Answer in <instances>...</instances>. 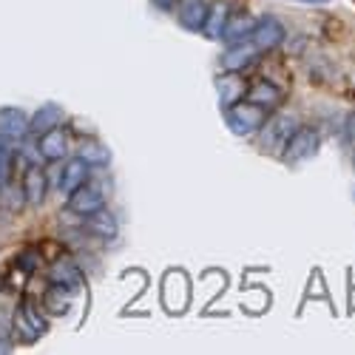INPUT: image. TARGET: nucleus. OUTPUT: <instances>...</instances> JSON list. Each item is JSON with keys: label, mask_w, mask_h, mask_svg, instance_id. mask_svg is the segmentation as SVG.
Listing matches in <instances>:
<instances>
[{"label": "nucleus", "mask_w": 355, "mask_h": 355, "mask_svg": "<svg viewBox=\"0 0 355 355\" xmlns=\"http://www.w3.org/2000/svg\"><path fill=\"white\" fill-rule=\"evenodd\" d=\"M268 120H270V108H264L248 97L233 103L230 108H225V123H227L233 137H250V134L261 131Z\"/></svg>", "instance_id": "nucleus-1"}, {"label": "nucleus", "mask_w": 355, "mask_h": 355, "mask_svg": "<svg viewBox=\"0 0 355 355\" xmlns=\"http://www.w3.org/2000/svg\"><path fill=\"white\" fill-rule=\"evenodd\" d=\"M318 148H321L318 131L299 125V128H295V131L287 137V142L282 145V159H284L287 165H302V162H307V159H313V157L318 154Z\"/></svg>", "instance_id": "nucleus-2"}, {"label": "nucleus", "mask_w": 355, "mask_h": 355, "mask_svg": "<svg viewBox=\"0 0 355 355\" xmlns=\"http://www.w3.org/2000/svg\"><path fill=\"white\" fill-rule=\"evenodd\" d=\"M287 40V28L276 15H264L253 23V32H250V43L259 49V54H268L282 49Z\"/></svg>", "instance_id": "nucleus-3"}, {"label": "nucleus", "mask_w": 355, "mask_h": 355, "mask_svg": "<svg viewBox=\"0 0 355 355\" xmlns=\"http://www.w3.org/2000/svg\"><path fill=\"white\" fill-rule=\"evenodd\" d=\"M191 302V284L188 276L182 270H171L162 279V304L168 307V313L180 315Z\"/></svg>", "instance_id": "nucleus-4"}, {"label": "nucleus", "mask_w": 355, "mask_h": 355, "mask_svg": "<svg viewBox=\"0 0 355 355\" xmlns=\"http://www.w3.org/2000/svg\"><path fill=\"white\" fill-rule=\"evenodd\" d=\"M259 57H261L259 49L248 37V40L227 43L225 51L219 54V66H222V71H245V69H250L259 60Z\"/></svg>", "instance_id": "nucleus-5"}, {"label": "nucleus", "mask_w": 355, "mask_h": 355, "mask_svg": "<svg viewBox=\"0 0 355 355\" xmlns=\"http://www.w3.org/2000/svg\"><path fill=\"white\" fill-rule=\"evenodd\" d=\"M15 330H17V333H26L28 341H35L37 336H43V333L49 330V318L37 310V304L28 299V295L17 304V313H15Z\"/></svg>", "instance_id": "nucleus-6"}, {"label": "nucleus", "mask_w": 355, "mask_h": 355, "mask_svg": "<svg viewBox=\"0 0 355 355\" xmlns=\"http://www.w3.org/2000/svg\"><path fill=\"white\" fill-rule=\"evenodd\" d=\"M100 208H105V196H103V191H97L94 185L83 182L80 188H74V191L69 193V214H74V216H80V219L97 214Z\"/></svg>", "instance_id": "nucleus-7"}, {"label": "nucleus", "mask_w": 355, "mask_h": 355, "mask_svg": "<svg viewBox=\"0 0 355 355\" xmlns=\"http://www.w3.org/2000/svg\"><path fill=\"white\" fill-rule=\"evenodd\" d=\"M214 83H216V94H219L222 111L230 108L233 103L245 100V94H248V80L242 77V71H222Z\"/></svg>", "instance_id": "nucleus-8"}, {"label": "nucleus", "mask_w": 355, "mask_h": 355, "mask_svg": "<svg viewBox=\"0 0 355 355\" xmlns=\"http://www.w3.org/2000/svg\"><path fill=\"white\" fill-rule=\"evenodd\" d=\"M37 151H40V157H43L46 162H60V159H66V157H69V134H66V128L54 125V128H49L46 134H40V137H37Z\"/></svg>", "instance_id": "nucleus-9"}, {"label": "nucleus", "mask_w": 355, "mask_h": 355, "mask_svg": "<svg viewBox=\"0 0 355 355\" xmlns=\"http://www.w3.org/2000/svg\"><path fill=\"white\" fill-rule=\"evenodd\" d=\"M230 12H233L230 0H211L208 15H205V23H202V35L208 40H222V28H225Z\"/></svg>", "instance_id": "nucleus-10"}, {"label": "nucleus", "mask_w": 355, "mask_h": 355, "mask_svg": "<svg viewBox=\"0 0 355 355\" xmlns=\"http://www.w3.org/2000/svg\"><path fill=\"white\" fill-rule=\"evenodd\" d=\"M253 23H256V17H253L250 12H245V9H233L230 17H227V23H225V28H222V40H225V43L248 40L250 32H253Z\"/></svg>", "instance_id": "nucleus-11"}, {"label": "nucleus", "mask_w": 355, "mask_h": 355, "mask_svg": "<svg viewBox=\"0 0 355 355\" xmlns=\"http://www.w3.org/2000/svg\"><path fill=\"white\" fill-rule=\"evenodd\" d=\"M20 191H23V196L32 205H40L46 199V193H49V176H46V171L40 165H28L26 173H23V188Z\"/></svg>", "instance_id": "nucleus-12"}, {"label": "nucleus", "mask_w": 355, "mask_h": 355, "mask_svg": "<svg viewBox=\"0 0 355 355\" xmlns=\"http://www.w3.org/2000/svg\"><path fill=\"white\" fill-rule=\"evenodd\" d=\"M63 108L57 105V103H46V105H40L32 116H28V134L32 137H40V134H46L49 128H54V125H60L63 123Z\"/></svg>", "instance_id": "nucleus-13"}, {"label": "nucleus", "mask_w": 355, "mask_h": 355, "mask_svg": "<svg viewBox=\"0 0 355 355\" xmlns=\"http://www.w3.org/2000/svg\"><path fill=\"white\" fill-rule=\"evenodd\" d=\"M28 134V116L15 108V105H3L0 108V137L6 139H23Z\"/></svg>", "instance_id": "nucleus-14"}, {"label": "nucleus", "mask_w": 355, "mask_h": 355, "mask_svg": "<svg viewBox=\"0 0 355 355\" xmlns=\"http://www.w3.org/2000/svg\"><path fill=\"white\" fill-rule=\"evenodd\" d=\"M176 15H180V26L185 32H202L205 15H208V0H180Z\"/></svg>", "instance_id": "nucleus-15"}, {"label": "nucleus", "mask_w": 355, "mask_h": 355, "mask_svg": "<svg viewBox=\"0 0 355 355\" xmlns=\"http://www.w3.org/2000/svg\"><path fill=\"white\" fill-rule=\"evenodd\" d=\"M83 227H85V233H92L94 239H116V233H120L116 216H114V214H108L105 208H100V211H97V214H92V216H85Z\"/></svg>", "instance_id": "nucleus-16"}, {"label": "nucleus", "mask_w": 355, "mask_h": 355, "mask_svg": "<svg viewBox=\"0 0 355 355\" xmlns=\"http://www.w3.org/2000/svg\"><path fill=\"white\" fill-rule=\"evenodd\" d=\"M245 97L273 111L282 103V88L276 83H270V80H256V83H248V94Z\"/></svg>", "instance_id": "nucleus-17"}, {"label": "nucleus", "mask_w": 355, "mask_h": 355, "mask_svg": "<svg viewBox=\"0 0 355 355\" xmlns=\"http://www.w3.org/2000/svg\"><path fill=\"white\" fill-rule=\"evenodd\" d=\"M88 168L80 157H71V159H66V165H63V171H60V180H57V185H60V191L63 193H71L74 188H80L83 182H88Z\"/></svg>", "instance_id": "nucleus-18"}, {"label": "nucleus", "mask_w": 355, "mask_h": 355, "mask_svg": "<svg viewBox=\"0 0 355 355\" xmlns=\"http://www.w3.org/2000/svg\"><path fill=\"white\" fill-rule=\"evenodd\" d=\"M71 295H74V293H71L69 287L51 282L49 290H46V295H43V310L51 313V315H66L69 307H71Z\"/></svg>", "instance_id": "nucleus-19"}, {"label": "nucleus", "mask_w": 355, "mask_h": 355, "mask_svg": "<svg viewBox=\"0 0 355 355\" xmlns=\"http://www.w3.org/2000/svg\"><path fill=\"white\" fill-rule=\"evenodd\" d=\"M77 157H80L88 168H105V165L111 162L108 148H105L100 139H94V137H88V139H83V142H80Z\"/></svg>", "instance_id": "nucleus-20"}, {"label": "nucleus", "mask_w": 355, "mask_h": 355, "mask_svg": "<svg viewBox=\"0 0 355 355\" xmlns=\"http://www.w3.org/2000/svg\"><path fill=\"white\" fill-rule=\"evenodd\" d=\"M49 282L63 284V287H69L71 293L83 290V273H80L77 264H71V261H54L51 270H49Z\"/></svg>", "instance_id": "nucleus-21"}, {"label": "nucleus", "mask_w": 355, "mask_h": 355, "mask_svg": "<svg viewBox=\"0 0 355 355\" xmlns=\"http://www.w3.org/2000/svg\"><path fill=\"white\" fill-rule=\"evenodd\" d=\"M12 165H15V148L12 139L0 137V188H6L12 182Z\"/></svg>", "instance_id": "nucleus-22"}, {"label": "nucleus", "mask_w": 355, "mask_h": 355, "mask_svg": "<svg viewBox=\"0 0 355 355\" xmlns=\"http://www.w3.org/2000/svg\"><path fill=\"white\" fill-rule=\"evenodd\" d=\"M264 128H268V123H264ZM295 128H299V123H295L293 116H287V114H284V116H276L268 131H270V137H273L279 145H284V142H287V137H290Z\"/></svg>", "instance_id": "nucleus-23"}, {"label": "nucleus", "mask_w": 355, "mask_h": 355, "mask_svg": "<svg viewBox=\"0 0 355 355\" xmlns=\"http://www.w3.org/2000/svg\"><path fill=\"white\" fill-rule=\"evenodd\" d=\"M154 9L159 12H176V6H180V0H151Z\"/></svg>", "instance_id": "nucleus-24"}, {"label": "nucleus", "mask_w": 355, "mask_h": 355, "mask_svg": "<svg viewBox=\"0 0 355 355\" xmlns=\"http://www.w3.org/2000/svg\"><path fill=\"white\" fill-rule=\"evenodd\" d=\"M347 139H352V142H355V114L347 120Z\"/></svg>", "instance_id": "nucleus-25"}, {"label": "nucleus", "mask_w": 355, "mask_h": 355, "mask_svg": "<svg viewBox=\"0 0 355 355\" xmlns=\"http://www.w3.org/2000/svg\"><path fill=\"white\" fill-rule=\"evenodd\" d=\"M290 3H304V6H324V3H330V0H290Z\"/></svg>", "instance_id": "nucleus-26"}, {"label": "nucleus", "mask_w": 355, "mask_h": 355, "mask_svg": "<svg viewBox=\"0 0 355 355\" xmlns=\"http://www.w3.org/2000/svg\"><path fill=\"white\" fill-rule=\"evenodd\" d=\"M347 302H349V310H352V313H355V287H352V290H349V295H347Z\"/></svg>", "instance_id": "nucleus-27"}, {"label": "nucleus", "mask_w": 355, "mask_h": 355, "mask_svg": "<svg viewBox=\"0 0 355 355\" xmlns=\"http://www.w3.org/2000/svg\"><path fill=\"white\" fill-rule=\"evenodd\" d=\"M352 168H355V151H352Z\"/></svg>", "instance_id": "nucleus-28"}]
</instances>
